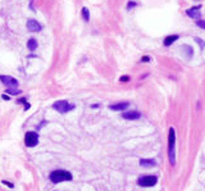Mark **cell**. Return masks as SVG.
I'll return each instance as SVG.
<instances>
[{
    "mask_svg": "<svg viewBox=\"0 0 205 191\" xmlns=\"http://www.w3.org/2000/svg\"><path fill=\"white\" fill-rule=\"evenodd\" d=\"M49 180L53 183H59V182H64V181H72L73 180V176L71 172L64 169H56L49 174Z\"/></svg>",
    "mask_w": 205,
    "mask_h": 191,
    "instance_id": "obj_1",
    "label": "cell"
},
{
    "mask_svg": "<svg viewBox=\"0 0 205 191\" xmlns=\"http://www.w3.org/2000/svg\"><path fill=\"white\" fill-rule=\"evenodd\" d=\"M174 146H176V131H174L173 127H171L168 134V158L172 165L176 164V150H174Z\"/></svg>",
    "mask_w": 205,
    "mask_h": 191,
    "instance_id": "obj_2",
    "label": "cell"
},
{
    "mask_svg": "<svg viewBox=\"0 0 205 191\" xmlns=\"http://www.w3.org/2000/svg\"><path fill=\"white\" fill-rule=\"evenodd\" d=\"M53 108L55 109L58 113L64 114V113H68V112L73 110L76 106H74V104H71L67 100H59V101H55V103L53 104Z\"/></svg>",
    "mask_w": 205,
    "mask_h": 191,
    "instance_id": "obj_3",
    "label": "cell"
},
{
    "mask_svg": "<svg viewBox=\"0 0 205 191\" xmlns=\"http://www.w3.org/2000/svg\"><path fill=\"white\" fill-rule=\"evenodd\" d=\"M156 182H158V178L155 176H144L137 181V183L142 187H153L156 185Z\"/></svg>",
    "mask_w": 205,
    "mask_h": 191,
    "instance_id": "obj_4",
    "label": "cell"
},
{
    "mask_svg": "<svg viewBox=\"0 0 205 191\" xmlns=\"http://www.w3.org/2000/svg\"><path fill=\"white\" fill-rule=\"evenodd\" d=\"M24 144L26 146L28 147H33L38 144V135L36 132H32V131H28L24 136Z\"/></svg>",
    "mask_w": 205,
    "mask_h": 191,
    "instance_id": "obj_5",
    "label": "cell"
},
{
    "mask_svg": "<svg viewBox=\"0 0 205 191\" xmlns=\"http://www.w3.org/2000/svg\"><path fill=\"white\" fill-rule=\"evenodd\" d=\"M0 81L9 89H15L18 86V81L15 78L10 77V76H0Z\"/></svg>",
    "mask_w": 205,
    "mask_h": 191,
    "instance_id": "obj_6",
    "label": "cell"
},
{
    "mask_svg": "<svg viewBox=\"0 0 205 191\" xmlns=\"http://www.w3.org/2000/svg\"><path fill=\"white\" fill-rule=\"evenodd\" d=\"M41 28H42V26L36 19H28L27 21V30L30 32H38L41 31Z\"/></svg>",
    "mask_w": 205,
    "mask_h": 191,
    "instance_id": "obj_7",
    "label": "cell"
},
{
    "mask_svg": "<svg viewBox=\"0 0 205 191\" xmlns=\"http://www.w3.org/2000/svg\"><path fill=\"white\" fill-rule=\"evenodd\" d=\"M201 7H192V8H188L186 11L187 16L191 17V18H195V19H200L201 17Z\"/></svg>",
    "mask_w": 205,
    "mask_h": 191,
    "instance_id": "obj_8",
    "label": "cell"
},
{
    "mask_svg": "<svg viewBox=\"0 0 205 191\" xmlns=\"http://www.w3.org/2000/svg\"><path fill=\"white\" fill-rule=\"evenodd\" d=\"M122 117L124 119H130V121H132V119H138L141 117V113L140 112H136V110H130V112H124V113H122Z\"/></svg>",
    "mask_w": 205,
    "mask_h": 191,
    "instance_id": "obj_9",
    "label": "cell"
},
{
    "mask_svg": "<svg viewBox=\"0 0 205 191\" xmlns=\"http://www.w3.org/2000/svg\"><path fill=\"white\" fill-rule=\"evenodd\" d=\"M130 106V103H117V104H113V105L109 106V109L112 110H115V112H123Z\"/></svg>",
    "mask_w": 205,
    "mask_h": 191,
    "instance_id": "obj_10",
    "label": "cell"
},
{
    "mask_svg": "<svg viewBox=\"0 0 205 191\" xmlns=\"http://www.w3.org/2000/svg\"><path fill=\"white\" fill-rule=\"evenodd\" d=\"M140 164L142 165V167H155L156 162L154 159H141Z\"/></svg>",
    "mask_w": 205,
    "mask_h": 191,
    "instance_id": "obj_11",
    "label": "cell"
},
{
    "mask_svg": "<svg viewBox=\"0 0 205 191\" xmlns=\"http://www.w3.org/2000/svg\"><path fill=\"white\" fill-rule=\"evenodd\" d=\"M178 40V35H172V36H168L165 37V40H164V45L165 46H169L171 44H173L174 41H177Z\"/></svg>",
    "mask_w": 205,
    "mask_h": 191,
    "instance_id": "obj_12",
    "label": "cell"
},
{
    "mask_svg": "<svg viewBox=\"0 0 205 191\" xmlns=\"http://www.w3.org/2000/svg\"><path fill=\"white\" fill-rule=\"evenodd\" d=\"M27 48L30 52H35V50L37 49V41H36L35 39H30L27 42Z\"/></svg>",
    "mask_w": 205,
    "mask_h": 191,
    "instance_id": "obj_13",
    "label": "cell"
},
{
    "mask_svg": "<svg viewBox=\"0 0 205 191\" xmlns=\"http://www.w3.org/2000/svg\"><path fill=\"white\" fill-rule=\"evenodd\" d=\"M182 50H184V54H186V58H192V55H194V50H192V48L190 46V45H182Z\"/></svg>",
    "mask_w": 205,
    "mask_h": 191,
    "instance_id": "obj_14",
    "label": "cell"
},
{
    "mask_svg": "<svg viewBox=\"0 0 205 191\" xmlns=\"http://www.w3.org/2000/svg\"><path fill=\"white\" fill-rule=\"evenodd\" d=\"M82 18L85 19V22H89L90 21V12L87 8H82Z\"/></svg>",
    "mask_w": 205,
    "mask_h": 191,
    "instance_id": "obj_15",
    "label": "cell"
},
{
    "mask_svg": "<svg viewBox=\"0 0 205 191\" xmlns=\"http://www.w3.org/2000/svg\"><path fill=\"white\" fill-rule=\"evenodd\" d=\"M7 94H9V95H19L22 91H19V90H15V89H8L7 91H5Z\"/></svg>",
    "mask_w": 205,
    "mask_h": 191,
    "instance_id": "obj_16",
    "label": "cell"
},
{
    "mask_svg": "<svg viewBox=\"0 0 205 191\" xmlns=\"http://www.w3.org/2000/svg\"><path fill=\"white\" fill-rule=\"evenodd\" d=\"M195 41H196L197 44L200 45V48H201V49H204V48H205V42H204V40L199 39V37H195Z\"/></svg>",
    "mask_w": 205,
    "mask_h": 191,
    "instance_id": "obj_17",
    "label": "cell"
},
{
    "mask_svg": "<svg viewBox=\"0 0 205 191\" xmlns=\"http://www.w3.org/2000/svg\"><path fill=\"white\" fill-rule=\"evenodd\" d=\"M196 24H197L199 27H201V28L205 30V21H204V19H197V21H196Z\"/></svg>",
    "mask_w": 205,
    "mask_h": 191,
    "instance_id": "obj_18",
    "label": "cell"
},
{
    "mask_svg": "<svg viewBox=\"0 0 205 191\" xmlns=\"http://www.w3.org/2000/svg\"><path fill=\"white\" fill-rule=\"evenodd\" d=\"M127 81H130V76H122L119 78V82H127Z\"/></svg>",
    "mask_w": 205,
    "mask_h": 191,
    "instance_id": "obj_19",
    "label": "cell"
},
{
    "mask_svg": "<svg viewBox=\"0 0 205 191\" xmlns=\"http://www.w3.org/2000/svg\"><path fill=\"white\" fill-rule=\"evenodd\" d=\"M133 7H136V3H133V1H131V3L127 4V9H132Z\"/></svg>",
    "mask_w": 205,
    "mask_h": 191,
    "instance_id": "obj_20",
    "label": "cell"
},
{
    "mask_svg": "<svg viewBox=\"0 0 205 191\" xmlns=\"http://www.w3.org/2000/svg\"><path fill=\"white\" fill-rule=\"evenodd\" d=\"M150 57H142V59H141V62H144V63H147V62H150Z\"/></svg>",
    "mask_w": 205,
    "mask_h": 191,
    "instance_id": "obj_21",
    "label": "cell"
},
{
    "mask_svg": "<svg viewBox=\"0 0 205 191\" xmlns=\"http://www.w3.org/2000/svg\"><path fill=\"white\" fill-rule=\"evenodd\" d=\"M4 183L8 186V187H10V188H12V187H14V185H13V183H10V182H7V181H4Z\"/></svg>",
    "mask_w": 205,
    "mask_h": 191,
    "instance_id": "obj_22",
    "label": "cell"
}]
</instances>
